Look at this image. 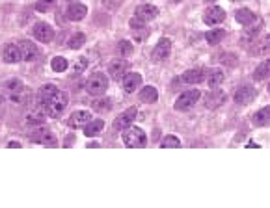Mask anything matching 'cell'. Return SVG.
Returning <instances> with one entry per match:
<instances>
[{
  "label": "cell",
  "instance_id": "2e32d148",
  "mask_svg": "<svg viewBox=\"0 0 270 208\" xmlns=\"http://www.w3.org/2000/svg\"><path fill=\"white\" fill-rule=\"evenodd\" d=\"M158 15V8L157 6H153V4H142L138 10H136V15L140 21L144 22H149V21H155Z\"/></svg>",
  "mask_w": 270,
  "mask_h": 208
},
{
  "label": "cell",
  "instance_id": "5bb4252c",
  "mask_svg": "<svg viewBox=\"0 0 270 208\" xmlns=\"http://www.w3.org/2000/svg\"><path fill=\"white\" fill-rule=\"evenodd\" d=\"M2 60L6 64H17L21 62V50H19V45L15 43H6L2 48Z\"/></svg>",
  "mask_w": 270,
  "mask_h": 208
},
{
  "label": "cell",
  "instance_id": "74e56055",
  "mask_svg": "<svg viewBox=\"0 0 270 208\" xmlns=\"http://www.w3.org/2000/svg\"><path fill=\"white\" fill-rule=\"evenodd\" d=\"M131 28H133V32H138V30H146V22L140 21L138 17H133V19H131Z\"/></svg>",
  "mask_w": 270,
  "mask_h": 208
},
{
  "label": "cell",
  "instance_id": "44dd1931",
  "mask_svg": "<svg viewBox=\"0 0 270 208\" xmlns=\"http://www.w3.org/2000/svg\"><path fill=\"white\" fill-rule=\"evenodd\" d=\"M68 19L69 21H75V22H79L82 21L86 15H88V8L84 6V4H79V2H75V4H71L68 8Z\"/></svg>",
  "mask_w": 270,
  "mask_h": 208
},
{
  "label": "cell",
  "instance_id": "d4e9b609",
  "mask_svg": "<svg viewBox=\"0 0 270 208\" xmlns=\"http://www.w3.org/2000/svg\"><path fill=\"white\" fill-rule=\"evenodd\" d=\"M269 119H270V108L269 106H265V108H261L257 113L252 117V123H253L255 127H267V125H269Z\"/></svg>",
  "mask_w": 270,
  "mask_h": 208
},
{
  "label": "cell",
  "instance_id": "7a4b0ae2",
  "mask_svg": "<svg viewBox=\"0 0 270 208\" xmlns=\"http://www.w3.org/2000/svg\"><path fill=\"white\" fill-rule=\"evenodd\" d=\"M123 143L129 149H142L147 145V136L146 132L138 127H129L123 132Z\"/></svg>",
  "mask_w": 270,
  "mask_h": 208
},
{
  "label": "cell",
  "instance_id": "d6a6232c",
  "mask_svg": "<svg viewBox=\"0 0 270 208\" xmlns=\"http://www.w3.org/2000/svg\"><path fill=\"white\" fill-rule=\"evenodd\" d=\"M133 48H135V47H133L131 41H119V43H118V50H119V54L121 56H129L133 52Z\"/></svg>",
  "mask_w": 270,
  "mask_h": 208
},
{
  "label": "cell",
  "instance_id": "836d02e7",
  "mask_svg": "<svg viewBox=\"0 0 270 208\" xmlns=\"http://www.w3.org/2000/svg\"><path fill=\"white\" fill-rule=\"evenodd\" d=\"M86 67H88V60H86V58H79V60H77V64L73 65V75H80V73H84V71H86Z\"/></svg>",
  "mask_w": 270,
  "mask_h": 208
},
{
  "label": "cell",
  "instance_id": "9a60e30c",
  "mask_svg": "<svg viewBox=\"0 0 270 208\" xmlns=\"http://www.w3.org/2000/svg\"><path fill=\"white\" fill-rule=\"evenodd\" d=\"M19 50H21V60H24V62H34V60H37V56H39L37 47L32 41H26V39L19 43Z\"/></svg>",
  "mask_w": 270,
  "mask_h": 208
},
{
  "label": "cell",
  "instance_id": "5b68a950",
  "mask_svg": "<svg viewBox=\"0 0 270 208\" xmlns=\"http://www.w3.org/2000/svg\"><path fill=\"white\" fill-rule=\"evenodd\" d=\"M202 97V93H200V89H186V91H183L177 100H175V110L177 112H185V110L192 108L198 100Z\"/></svg>",
  "mask_w": 270,
  "mask_h": 208
},
{
  "label": "cell",
  "instance_id": "8fae6325",
  "mask_svg": "<svg viewBox=\"0 0 270 208\" xmlns=\"http://www.w3.org/2000/svg\"><path fill=\"white\" fill-rule=\"evenodd\" d=\"M225 91L222 89H213V91H209L207 95H205V108L207 110H216L220 108L222 104L225 102Z\"/></svg>",
  "mask_w": 270,
  "mask_h": 208
},
{
  "label": "cell",
  "instance_id": "4dcf8cb0",
  "mask_svg": "<svg viewBox=\"0 0 270 208\" xmlns=\"http://www.w3.org/2000/svg\"><path fill=\"white\" fill-rule=\"evenodd\" d=\"M160 147H162V149H179L181 142L177 136H166V138L160 142Z\"/></svg>",
  "mask_w": 270,
  "mask_h": 208
},
{
  "label": "cell",
  "instance_id": "3957f363",
  "mask_svg": "<svg viewBox=\"0 0 270 208\" xmlns=\"http://www.w3.org/2000/svg\"><path fill=\"white\" fill-rule=\"evenodd\" d=\"M108 88V78L106 75H102V73H95V75H91L88 78V82H86V91L93 95V97H101L104 95V91Z\"/></svg>",
  "mask_w": 270,
  "mask_h": 208
},
{
  "label": "cell",
  "instance_id": "8d00e7d4",
  "mask_svg": "<svg viewBox=\"0 0 270 208\" xmlns=\"http://www.w3.org/2000/svg\"><path fill=\"white\" fill-rule=\"evenodd\" d=\"M56 4V0H39L37 4H35V10L37 11H49L52 6Z\"/></svg>",
  "mask_w": 270,
  "mask_h": 208
},
{
  "label": "cell",
  "instance_id": "8992f818",
  "mask_svg": "<svg viewBox=\"0 0 270 208\" xmlns=\"http://www.w3.org/2000/svg\"><path fill=\"white\" fill-rule=\"evenodd\" d=\"M136 115H138V108L136 106H131V108H127L123 113H119L116 121H114V128L116 130H125V128H129L133 123H135Z\"/></svg>",
  "mask_w": 270,
  "mask_h": 208
},
{
  "label": "cell",
  "instance_id": "e0dca14e",
  "mask_svg": "<svg viewBox=\"0 0 270 208\" xmlns=\"http://www.w3.org/2000/svg\"><path fill=\"white\" fill-rule=\"evenodd\" d=\"M142 86V75L140 73H125L123 77V89L127 93H135Z\"/></svg>",
  "mask_w": 270,
  "mask_h": 208
},
{
  "label": "cell",
  "instance_id": "4316f807",
  "mask_svg": "<svg viewBox=\"0 0 270 208\" xmlns=\"http://www.w3.org/2000/svg\"><path fill=\"white\" fill-rule=\"evenodd\" d=\"M225 32L222 28H214V30H209V32L205 33V39H207V43L209 45H218L222 39H224Z\"/></svg>",
  "mask_w": 270,
  "mask_h": 208
},
{
  "label": "cell",
  "instance_id": "ffe728a7",
  "mask_svg": "<svg viewBox=\"0 0 270 208\" xmlns=\"http://www.w3.org/2000/svg\"><path fill=\"white\" fill-rule=\"evenodd\" d=\"M205 69H200V67H196V69H188V71H185L183 73V77L181 80L185 82V84H200L205 80Z\"/></svg>",
  "mask_w": 270,
  "mask_h": 208
},
{
  "label": "cell",
  "instance_id": "9c48e42d",
  "mask_svg": "<svg viewBox=\"0 0 270 208\" xmlns=\"http://www.w3.org/2000/svg\"><path fill=\"white\" fill-rule=\"evenodd\" d=\"M91 119L93 117H91V113L88 110H77V112H73L69 115L68 127H71V128H84Z\"/></svg>",
  "mask_w": 270,
  "mask_h": 208
},
{
  "label": "cell",
  "instance_id": "4fadbf2b",
  "mask_svg": "<svg viewBox=\"0 0 270 208\" xmlns=\"http://www.w3.org/2000/svg\"><path fill=\"white\" fill-rule=\"evenodd\" d=\"M225 19V11L224 8H220V6H211L209 10H205L203 13V22L205 24H218V22H222Z\"/></svg>",
  "mask_w": 270,
  "mask_h": 208
},
{
  "label": "cell",
  "instance_id": "1f68e13d",
  "mask_svg": "<svg viewBox=\"0 0 270 208\" xmlns=\"http://www.w3.org/2000/svg\"><path fill=\"white\" fill-rule=\"evenodd\" d=\"M269 71H270V64L269 62H263V64L253 71V78H255V80H265V78L269 77Z\"/></svg>",
  "mask_w": 270,
  "mask_h": 208
},
{
  "label": "cell",
  "instance_id": "ba28073f",
  "mask_svg": "<svg viewBox=\"0 0 270 208\" xmlns=\"http://www.w3.org/2000/svg\"><path fill=\"white\" fill-rule=\"evenodd\" d=\"M28 140L32 143H39V145H49V147H54L58 143L56 136L52 134L51 130H47V128H39V130L32 132V134H28Z\"/></svg>",
  "mask_w": 270,
  "mask_h": 208
},
{
  "label": "cell",
  "instance_id": "b9f144b4",
  "mask_svg": "<svg viewBox=\"0 0 270 208\" xmlns=\"http://www.w3.org/2000/svg\"><path fill=\"white\" fill-rule=\"evenodd\" d=\"M205 2H214V0H205Z\"/></svg>",
  "mask_w": 270,
  "mask_h": 208
},
{
  "label": "cell",
  "instance_id": "ac0fdd59",
  "mask_svg": "<svg viewBox=\"0 0 270 208\" xmlns=\"http://www.w3.org/2000/svg\"><path fill=\"white\" fill-rule=\"evenodd\" d=\"M125 73H127V62H125V60H112V62H110V65H108V75H110L112 80L119 82V80L125 77Z\"/></svg>",
  "mask_w": 270,
  "mask_h": 208
},
{
  "label": "cell",
  "instance_id": "f35d334b",
  "mask_svg": "<svg viewBox=\"0 0 270 208\" xmlns=\"http://www.w3.org/2000/svg\"><path fill=\"white\" fill-rule=\"evenodd\" d=\"M8 147H10V149H21V143L19 142H10L8 143Z\"/></svg>",
  "mask_w": 270,
  "mask_h": 208
},
{
  "label": "cell",
  "instance_id": "6da1fadb",
  "mask_svg": "<svg viewBox=\"0 0 270 208\" xmlns=\"http://www.w3.org/2000/svg\"><path fill=\"white\" fill-rule=\"evenodd\" d=\"M24 97V84L19 78H12L0 86V99H10L21 102Z\"/></svg>",
  "mask_w": 270,
  "mask_h": 208
},
{
  "label": "cell",
  "instance_id": "7c38bea8",
  "mask_svg": "<svg viewBox=\"0 0 270 208\" xmlns=\"http://www.w3.org/2000/svg\"><path fill=\"white\" fill-rule=\"evenodd\" d=\"M58 88L54 84H45V86H41L39 91H37V104H39V108H47L49 106V102L51 99L56 95Z\"/></svg>",
  "mask_w": 270,
  "mask_h": 208
},
{
  "label": "cell",
  "instance_id": "83f0119b",
  "mask_svg": "<svg viewBox=\"0 0 270 208\" xmlns=\"http://www.w3.org/2000/svg\"><path fill=\"white\" fill-rule=\"evenodd\" d=\"M45 117L47 115L41 112V110H35V112H30V113H28L26 123L32 125V127H35V125H43V123H45Z\"/></svg>",
  "mask_w": 270,
  "mask_h": 208
},
{
  "label": "cell",
  "instance_id": "7402d4cb",
  "mask_svg": "<svg viewBox=\"0 0 270 208\" xmlns=\"http://www.w3.org/2000/svg\"><path fill=\"white\" fill-rule=\"evenodd\" d=\"M235 19L238 24H242V26H248V24H252V22L255 21L257 17H255V13L252 10H248V8H242V10H238L235 13Z\"/></svg>",
  "mask_w": 270,
  "mask_h": 208
},
{
  "label": "cell",
  "instance_id": "f1b7e54d",
  "mask_svg": "<svg viewBox=\"0 0 270 208\" xmlns=\"http://www.w3.org/2000/svg\"><path fill=\"white\" fill-rule=\"evenodd\" d=\"M51 67H52L54 73H64L68 69V60L64 56H56V58L51 60Z\"/></svg>",
  "mask_w": 270,
  "mask_h": 208
},
{
  "label": "cell",
  "instance_id": "30bf717a",
  "mask_svg": "<svg viewBox=\"0 0 270 208\" xmlns=\"http://www.w3.org/2000/svg\"><path fill=\"white\" fill-rule=\"evenodd\" d=\"M169 52H171V41H169L168 37H162L157 45H155V48H153V62H164V60H168Z\"/></svg>",
  "mask_w": 270,
  "mask_h": 208
},
{
  "label": "cell",
  "instance_id": "f546056e",
  "mask_svg": "<svg viewBox=\"0 0 270 208\" xmlns=\"http://www.w3.org/2000/svg\"><path fill=\"white\" fill-rule=\"evenodd\" d=\"M82 45H86V35H84V33H75V35L69 39L68 47L71 48V50H77V48H80Z\"/></svg>",
  "mask_w": 270,
  "mask_h": 208
},
{
  "label": "cell",
  "instance_id": "ab89813d",
  "mask_svg": "<svg viewBox=\"0 0 270 208\" xmlns=\"http://www.w3.org/2000/svg\"><path fill=\"white\" fill-rule=\"evenodd\" d=\"M171 2H183V0H171Z\"/></svg>",
  "mask_w": 270,
  "mask_h": 208
},
{
  "label": "cell",
  "instance_id": "d590c367",
  "mask_svg": "<svg viewBox=\"0 0 270 208\" xmlns=\"http://www.w3.org/2000/svg\"><path fill=\"white\" fill-rule=\"evenodd\" d=\"M93 110H97V112H108V110H110V100L108 99L95 100V102H93Z\"/></svg>",
  "mask_w": 270,
  "mask_h": 208
},
{
  "label": "cell",
  "instance_id": "60d3db41",
  "mask_svg": "<svg viewBox=\"0 0 270 208\" xmlns=\"http://www.w3.org/2000/svg\"><path fill=\"white\" fill-rule=\"evenodd\" d=\"M69 2H71V4H75V0H69Z\"/></svg>",
  "mask_w": 270,
  "mask_h": 208
},
{
  "label": "cell",
  "instance_id": "e575fe53",
  "mask_svg": "<svg viewBox=\"0 0 270 208\" xmlns=\"http://www.w3.org/2000/svg\"><path fill=\"white\" fill-rule=\"evenodd\" d=\"M267 52H269V37H265L263 41H259V43H257V48L253 50V54L265 56Z\"/></svg>",
  "mask_w": 270,
  "mask_h": 208
},
{
  "label": "cell",
  "instance_id": "52a82bcc",
  "mask_svg": "<svg viewBox=\"0 0 270 208\" xmlns=\"http://www.w3.org/2000/svg\"><path fill=\"white\" fill-rule=\"evenodd\" d=\"M32 33L34 37L39 41V43H51L54 39V30L49 22H35L34 28H32Z\"/></svg>",
  "mask_w": 270,
  "mask_h": 208
},
{
  "label": "cell",
  "instance_id": "cb8c5ba5",
  "mask_svg": "<svg viewBox=\"0 0 270 208\" xmlns=\"http://www.w3.org/2000/svg\"><path fill=\"white\" fill-rule=\"evenodd\" d=\"M102 128H104V121L102 119H91L90 123L84 127V134H86L88 138H93V136H97Z\"/></svg>",
  "mask_w": 270,
  "mask_h": 208
},
{
  "label": "cell",
  "instance_id": "603a6c76",
  "mask_svg": "<svg viewBox=\"0 0 270 208\" xmlns=\"http://www.w3.org/2000/svg\"><path fill=\"white\" fill-rule=\"evenodd\" d=\"M224 80V73L220 69H213L209 73H205V82L209 84V88H218Z\"/></svg>",
  "mask_w": 270,
  "mask_h": 208
},
{
  "label": "cell",
  "instance_id": "277c9868",
  "mask_svg": "<svg viewBox=\"0 0 270 208\" xmlns=\"http://www.w3.org/2000/svg\"><path fill=\"white\" fill-rule=\"evenodd\" d=\"M69 104V99H68V93H64V91H56V95L51 99L49 102V106H47V113L51 115V117H60L66 108H68Z\"/></svg>",
  "mask_w": 270,
  "mask_h": 208
},
{
  "label": "cell",
  "instance_id": "484cf974",
  "mask_svg": "<svg viewBox=\"0 0 270 208\" xmlns=\"http://www.w3.org/2000/svg\"><path fill=\"white\" fill-rule=\"evenodd\" d=\"M140 99L144 100V102H147V104L157 102V99H158L157 88H153V86H146L144 89H140Z\"/></svg>",
  "mask_w": 270,
  "mask_h": 208
},
{
  "label": "cell",
  "instance_id": "d6986e66",
  "mask_svg": "<svg viewBox=\"0 0 270 208\" xmlns=\"http://www.w3.org/2000/svg\"><path fill=\"white\" fill-rule=\"evenodd\" d=\"M255 99V89L252 86H240L235 91V102L236 104H250Z\"/></svg>",
  "mask_w": 270,
  "mask_h": 208
}]
</instances>
